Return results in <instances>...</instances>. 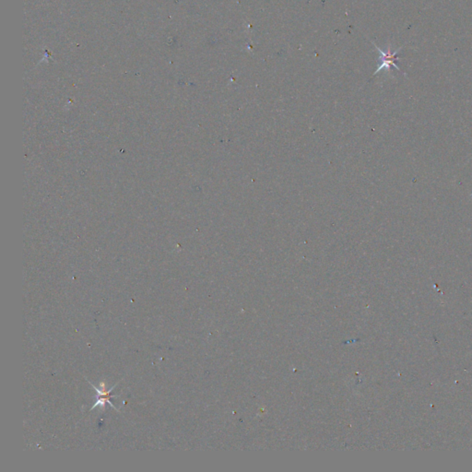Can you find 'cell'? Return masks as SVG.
Instances as JSON below:
<instances>
[{
  "label": "cell",
  "mask_w": 472,
  "mask_h": 472,
  "mask_svg": "<svg viewBox=\"0 0 472 472\" xmlns=\"http://www.w3.org/2000/svg\"><path fill=\"white\" fill-rule=\"evenodd\" d=\"M375 47H376V49L379 51L380 55H381V56H380L381 63L379 64V67L376 69V71L375 72V75L376 73H378L380 70H382V69H386V70H388V71L389 72L390 69H391V66L395 67V68H397V70L400 71V68H398L397 65H396L395 61L399 59V58L397 57V53L399 52V51L402 49V47L398 48L397 51H395L394 53H391L390 46H389L387 52H386V51H383L379 47H377L376 45H375Z\"/></svg>",
  "instance_id": "cell-1"
},
{
  "label": "cell",
  "mask_w": 472,
  "mask_h": 472,
  "mask_svg": "<svg viewBox=\"0 0 472 472\" xmlns=\"http://www.w3.org/2000/svg\"><path fill=\"white\" fill-rule=\"evenodd\" d=\"M89 383H90V385H91V386L94 388V389H95V391H96V393H97L98 395H99V396H101V397H100V398H98L97 401L94 403L93 407L91 408V410H93L94 408H96V407H98L99 405H101V407H102L103 409H105V404H106V403H108V404L110 405L112 408H114L115 410H117V411H118V409H116V408L113 406V404H112V402H111V400H110V398L118 397L117 395H116V396H110V394H111L112 390L115 388V386H116V385H115V386H113V387L111 388L110 389L106 390V389H105V383H101V385H100V386H101V389H98V388H96V387H95L93 384H91L90 382Z\"/></svg>",
  "instance_id": "cell-2"
}]
</instances>
